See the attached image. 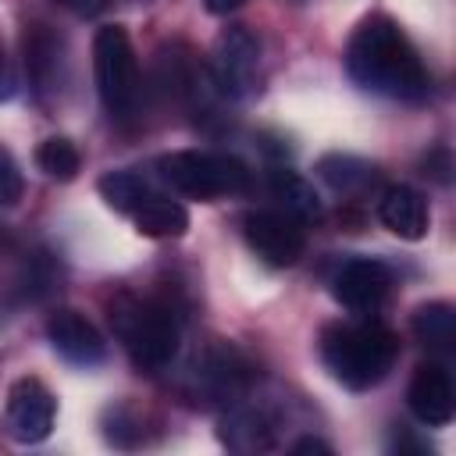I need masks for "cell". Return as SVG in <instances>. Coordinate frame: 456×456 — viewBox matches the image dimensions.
<instances>
[{"instance_id": "1", "label": "cell", "mask_w": 456, "mask_h": 456, "mask_svg": "<svg viewBox=\"0 0 456 456\" xmlns=\"http://www.w3.org/2000/svg\"><path fill=\"white\" fill-rule=\"evenodd\" d=\"M346 71L360 89L399 103H424L431 93V75L417 46L388 14H370L356 25L346 46Z\"/></svg>"}, {"instance_id": "2", "label": "cell", "mask_w": 456, "mask_h": 456, "mask_svg": "<svg viewBox=\"0 0 456 456\" xmlns=\"http://www.w3.org/2000/svg\"><path fill=\"white\" fill-rule=\"evenodd\" d=\"M399 353V338L381 321H335L321 331V360L331 378L353 392L378 385Z\"/></svg>"}, {"instance_id": "3", "label": "cell", "mask_w": 456, "mask_h": 456, "mask_svg": "<svg viewBox=\"0 0 456 456\" xmlns=\"http://www.w3.org/2000/svg\"><path fill=\"white\" fill-rule=\"evenodd\" d=\"M110 328L114 338L125 346L135 367L142 370H160L171 363L182 335V321L171 303L153 299V296H118L110 303Z\"/></svg>"}, {"instance_id": "4", "label": "cell", "mask_w": 456, "mask_h": 456, "mask_svg": "<svg viewBox=\"0 0 456 456\" xmlns=\"http://www.w3.org/2000/svg\"><path fill=\"white\" fill-rule=\"evenodd\" d=\"M93 78L103 110L114 121H132L139 114V61L132 39L121 25H103L93 36Z\"/></svg>"}, {"instance_id": "5", "label": "cell", "mask_w": 456, "mask_h": 456, "mask_svg": "<svg viewBox=\"0 0 456 456\" xmlns=\"http://www.w3.org/2000/svg\"><path fill=\"white\" fill-rule=\"evenodd\" d=\"M160 178L192 200H217V196H239L249 189V167L232 153H210V150H178L160 157Z\"/></svg>"}, {"instance_id": "6", "label": "cell", "mask_w": 456, "mask_h": 456, "mask_svg": "<svg viewBox=\"0 0 456 456\" xmlns=\"http://www.w3.org/2000/svg\"><path fill=\"white\" fill-rule=\"evenodd\" d=\"M210 78L232 100H246L260 89V43L246 25L217 32L210 46Z\"/></svg>"}, {"instance_id": "7", "label": "cell", "mask_w": 456, "mask_h": 456, "mask_svg": "<svg viewBox=\"0 0 456 456\" xmlns=\"http://www.w3.org/2000/svg\"><path fill=\"white\" fill-rule=\"evenodd\" d=\"M242 235L249 249L271 267H292L306 249L303 221L285 210H249L242 217Z\"/></svg>"}, {"instance_id": "8", "label": "cell", "mask_w": 456, "mask_h": 456, "mask_svg": "<svg viewBox=\"0 0 456 456\" xmlns=\"http://www.w3.org/2000/svg\"><path fill=\"white\" fill-rule=\"evenodd\" d=\"M53 392L39 381V378H18L7 388V403H4V428L14 442L21 445H36L53 431Z\"/></svg>"}, {"instance_id": "9", "label": "cell", "mask_w": 456, "mask_h": 456, "mask_svg": "<svg viewBox=\"0 0 456 456\" xmlns=\"http://www.w3.org/2000/svg\"><path fill=\"white\" fill-rule=\"evenodd\" d=\"M46 338H50L53 353L64 356L75 367H96V363L107 360L103 335L78 310H57V314H50L46 317Z\"/></svg>"}, {"instance_id": "10", "label": "cell", "mask_w": 456, "mask_h": 456, "mask_svg": "<svg viewBox=\"0 0 456 456\" xmlns=\"http://www.w3.org/2000/svg\"><path fill=\"white\" fill-rule=\"evenodd\" d=\"M388 289H392V271H388V264H381L374 256L346 260L335 271V278H331V296L342 306H349V310H374V306H381Z\"/></svg>"}, {"instance_id": "11", "label": "cell", "mask_w": 456, "mask_h": 456, "mask_svg": "<svg viewBox=\"0 0 456 456\" xmlns=\"http://www.w3.org/2000/svg\"><path fill=\"white\" fill-rule=\"evenodd\" d=\"M406 406L410 413L428 424V428H442L452 420V410H456V392H452V378L442 363H420L410 378V388H406Z\"/></svg>"}, {"instance_id": "12", "label": "cell", "mask_w": 456, "mask_h": 456, "mask_svg": "<svg viewBox=\"0 0 456 456\" xmlns=\"http://www.w3.org/2000/svg\"><path fill=\"white\" fill-rule=\"evenodd\" d=\"M378 217L381 224L406 239V242H417L428 235V221H431V210H428V200L413 189V185H388L381 192V203H378Z\"/></svg>"}, {"instance_id": "13", "label": "cell", "mask_w": 456, "mask_h": 456, "mask_svg": "<svg viewBox=\"0 0 456 456\" xmlns=\"http://www.w3.org/2000/svg\"><path fill=\"white\" fill-rule=\"evenodd\" d=\"M221 438L235 452H260V449H271L274 445V424H271V417L264 410L242 406V399H239L224 413Z\"/></svg>"}, {"instance_id": "14", "label": "cell", "mask_w": 456, "mask_h": 456, "mask_svg": "<svg viewBox=\"0 0 456 456\" xmlns=\"http://www.w3.org/2000/svg\"><path fill=\"white\" fill-rule=\"evenodd\" d=\"M317 175L328 189H335L342 196H363L378 182V167L353 153H324L317 160Z\"/></svg>"}, {"instance_id": "15", "label": "cell", "mask_w": 456, "mask_h": 456, "mask_svg": "<svg viewBox=\"0 0 456 456\" xmlns=\"http://www.w3.org/2000/svg\"><path fill=\"white\" fill-rule=\"evenodd\" d=\"M132 221L139 228V235L150 239H178L189 232V210L178 200L167 196H150L132 210Z\"/></svg>"}, {"instance_id": "16", "label": "cell", "mask_w": 456, "mask_h": 456, "mask_svg": "<svg viewBox=\"0 0 456 456\" xmlns=\"http://www.w3.org/2000/svg\"><path fill=\"white\" fill-rule=\"evenodd\" d=\"M267 189L278 200V210L292 214L296 221H310V217L321 214V200H317L314 185L303 175L289 171V167H274L271 178H267Z\"/></svg>"}, {"instance_id": "17", "label": "cell", "mask_w": 456, "mask_h": 456, "mask_svg": "<svg viewBox=\"0 0 456 456\" xmlns=\"http://www.w3.org/2000/svg\"><path fill=\"white\" fill-rule=\"evenodd\" d=\"M410 328H413V335L431 353H452L456 349V310L449 303H424V306H417Z\"/></svg>"}, {"instance_id": "18", "label": "cell", "mask_w": 456, "mask_h": 456, "mask_svg": "<svg viewBox=\"0 0 456 456\" xmlns=\"http://www.w3.org/2000/svg\"><path fill=\"white\" fill-rule=\"evenodd\" d=\"M25 68H28L39 93L57 89L53 82H57V68H61V46L46 32V25H32L25 32Z\"/></svg>"}, {"instance_id": "19", "label": "cell", "mask_w": 456, "mask_h": 456, "mask_svg": "<svg viewBox=\"0 0 456 456\" xmlns=\"http://www.w3.org/2000/svg\"><path fill=\"white\" fill-rule=\"evenodd\" d=\"M96 192H100L103 203H107L110 210H118V214H132L142 200L153 196L150 185H146L135 171H110V175H103V178L96 182Z\"/></svg>"}, {"instance_id": "20", "label": "cell", "mask_w": 456, "mask_h": 456, "mask_svg": "<svg viewBox=\"0 0 456 456\" xmlns=\"http://www.w3.org/2000/svg\"><path fill=\"white\" fill-rule=\"evenodd\" d=\"M36 164H39V171H43L46 178H53V182H71V178L82 171V153H78V146H75L71 139L50 135V139L39 142Z\"/></svg>"}, {"instance_id": "21", "label": "cell", "mask_w": 456, "mask_h": 456, "mask_svg": "<svg viewBox=\"0 0 456 456\" xmlns=\"http://www.w3.org/2000/svg\"><path fill=\"white\" fill-rule=\"evenodd\" d=\"M21 189H25L21 171H18L14 157L0 146V207H14L21 200Z\"/></svg>"}, {"instance_id": "22", "label": "cell", "mask_w": 456, "mask_h": 456, "mask_svg": "<svg viewBox=\"0 0 456 456\" xmlns=\"http://www.w3.org/2000/svg\"><path fill=\"white\" fill-rule=\"evenodd\" d=\"M53 4H61V7H68L75 14H82V18H93V14H100L107 7V0H53Z\"/></svg>"}, {"instance_id": "23", "label": "cell", "mask_w": 456, "mask_h": 456, "mask_svg": "<svg viewBox=\"0 0 456 456\" xmlns=\"http://www.w3.org/2000/svg\"><path fill=\"white\" fill-rule=\"evenodd\" d=\"M292 452H296V456H306V452H324V456H331V445L321 442V438H314V435H306V438L292 442Z\"/></svg>"}, {"instance_id": "24", "label": "cell", "mask_w": 456, "mask_h": 456, "mask_svg": "<svg viewBox=\"0 0 456 456\" xmlns=\"http://www.w3.org/2000/svg\"><path fill=\"white\" fill-rule=\"evenodd\" d=\"M11 93H14V71H11L7 57H4V50H0V100H7Z\"/></svg>"}, {"instance_id": "25", "label": "cell", "mask_w": 456, "mask_h": 456, "mask_svg": "<svg viewBox=\"0 0 456 456\" xmlns=\"http://www.w3.org/2000/svg\"><path fill=\"white\" fill-rule=\"evenodd\" d=\"M203 4H207V11H210V14H228V11L242 7L246 0H203Z\"/></svg>"}]
</instances>
